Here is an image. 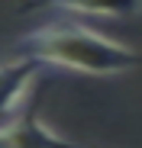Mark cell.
Segmentation results:
<instances>
[{
	"label": "cell",
	"instance_id": "6da1fadb",
	"mask_svg": "<svg viewBox=\"0 0 142 148\" xmlns=\"http://www.w3.org/2000/svg\"><path fill=\"white\" fill-rule=\"evenodd\" d=\"M23 45L29 52L26 58H32L36 64H52L78 74H94V77L123 74L142 64V55L136 48L78 23H45L23 39Z\"/></svg>",
	"mask_w": 142,
	"mask_h": 148
},
{
	"label": "cell",
	"instance_id": "7a4b0ae2",
	"mask_svg": "<svg viewBox=\"0 0 142 148\" xmlns=\"http://www.w3.org/2000/svg\"><path fill=\"white\" fill-rule=\"evenodd\" d=\"M0 148H84V145L61 138L36 110H29L0 122Z\"/></svg>",
	"mask_w": 142,
	"mask_h": 148
},
{
	"label": "cell",
	"instance_id": "3957f363",
	"mask_svg": "<svg viewBox=\"0 0 142 148\" xmlns=\"http://www.w3.org/2000/svg\"><path fill=\"white\" fill-rule=\"evenodd\" d=\"M39 74V64L32 58H16L0 64V122H7L19 113L26 93L32 90V81Z\"/></svg>",
	"mask_w": 142,
	"mask_h": 148
},
{
	"label": "cell",
	"instance_id": "277c9868",
	"mask_svg": "<svg viewBox=\"0 0 142 148\" xmlns=\"http://www.w3.org/2000/svg\"><path fill=\"white\" fill-rule=\"evenodd\" d=\"M58 10L61 13H74V16H107V19H113V16H132L139 7H84V3H65Z\"/></svg>",
	"mask_w": 142,
	"mask_h": 148
}]
</instances>
